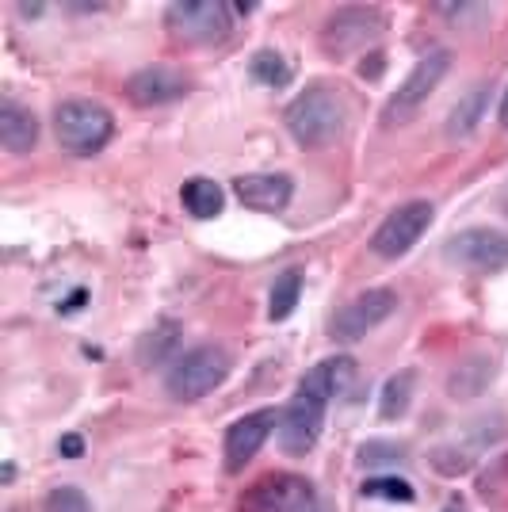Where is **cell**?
I'll return each instance as SVG.
<instances>
[{
    "mask_svg": "<svg viewBox=\"0 0 508 512\" xmlns=\"http://www.w3.org/2000/svg\"><path fill=\"white\" fill-rule=\"evenodd\" d=\"M398 310V295L394 291H386V287H375V291H363V295H356L352 302H344L337 314H333V321H329V337L333 341H360V337H367L375 325H382V321L390 318Z\"/></svg>",
    "mask_w": 508,
    "mask_h": 512,
    "instance_id": "obj_7",
    "label": "cell"
},
{
    "mask_svg": "<svg viewBox=\"0 0 508 512\" xmlns=\"http://www.w3.org/2000/svg\"><path fill=\"white\" fill-rule=\"evenodd\" d=\"M444 512H466V505H463V501H447Z\"/></svg>",
    "mask_w": 508,
    "mask_h": 512,
    "instance_id": "obj_27",
    "label": "cell"
},
{
    "mask_svg": "<svg viewBox=\"0 0 508 512\" xmlns=\"http://www.w3.org/2000/svg\"><path fill=\"white\" fill-rule=\"evenodd\" d=\"M325 406L321 398H310V394H298L291 406L279 413V448L287 455H306V451L318 444L321 425H325Z\"/></svg>",
    "mask_w": 508,
    "mask_h": 512,
    "instance_id": "obj_10",
    "label": "cell"
},
{
    "mask_svg": "<svg viewBox=\"0 0 508 512\" xmlns=\"http://www.w3.org/2000/svg\"><path fill=\"white\" fill-rule=\"evenodd\" d=\"M363 463H394V459H402V448L398 444H382V440H371V444H363L360 448Z\"/></svg>",
    "mask_w": 508,
    "mask_h": 512,
    "instance_id": "obj_25",
    "label": "cell"
},
{
    "mask_svg": "<svg viewBox=\"0 0 508 512\" xmlns=\"http://www.w3.org/2000/svg\"><path fill=\"white\" fill-rule=\"evenodd\" d=\"M447 69H451V54H447V50H432V54H424L421 62L409 69V77H405L402 88L394 92V100L386 104V123H405L409 115H417L424 100L440 88Z\"/></svg>",
    "mask_w": 508,
    "mask_h": 512,
    "instance_id": "obj_9",
    "label": "cell"
},
{
    "mask_svg": "<svg viewBox=\"0 0 508 512\" xmlns=\"http://www.w3.org/2000/svg\"><path fill=\"white\" fill-rule=\"evenodd\" d=\"M287 130L298 146L306 150H321L344 130V100L337 88L329 85H310L306 92H298L287 104Z\"/></svg>",
    "mask_w": 508,
    "mask_h": 512,
    "instance_id": "obj_1",
    "label": "cell"
},
{
    "mask_svg": "<svg viewBox=\"0 0 508 512\" xmlns=\"http://www.w3.org/2000/svg\"><path fill=\"white\" fill-rule=\"evenodd\" d=\"M444 256L451 264H459L466 272H501L508 268V237L501 230H489V226H474V230H463L455 234L444 245Z\"/></svg>",
    "mask_w": 508,
    "mask_h": 512,
    "instance_id": "obj_8",
    "label": "cell"
},
{
    "mask_svg": "<svg viewBox=\"0 0 508 512\" xmlns=\"http://www.w3.org/2000/svg\"><path fill=\"white\" fill-rule=\"evenodd\" d=\"M54 134L58 146L73 157H92L111 142L115 134V119L104 104L96 100H65L54 111Z\"/></svg>",
    "mask_w": 508,
    "mask_h": 512,
    "instance_id": "obj_2",
    "label": "cell"
},
{
    "mask_svg": "<svg viewBox=\"0 0 508 512\" xmlns=\"http://www.w3.org/2000/svg\"><path fill=\"white\" fill-rule=\"evenodd\" d=\"M233 192L237 199L249 207V211H283L287 203H291V195H295V184H291V176H283V172H256V176H241L237 184H233Z\"/></svg>",
    "mask_w": 508,
    "mask_h": 512,
    "instance_id": "obj_14",
    "label": "cell"
},
{
    "mask_svg": "<svg viewBox=\"0 0 508 512\" xmlns=\"http://www.w3.org/2000/svg\"><path fill=\"white\" fill-rule=\"evenodd\" d=\"M253 77L268 88H283L291 85L295 65L287 62L283 54H276V50H260V54H253Z\"/></svg>",
    "mask_w": 508,
    "mask_h": 512,
    "instance_id": "obj_19",
    "label": "cell"
},
{
    "mask_svg": "<svg viewBox=\"0 0 508 512\" xmlns=\"http://www.w3.org/2000/svg\"><path fill=\"white\" fill-rule=\"evenodd\" d=\"M356 375V363L348 356H329V360L314 363L302 383H298V394H310V398H321V402H333L337 394H344V386L352 383Z\"/></svg>",
    "mask_w": 508,
    "mask_h": 512,
    "instance_id": "obj_15",
    "label": "cell"
},
{
    "mask_svg": "<svg viewBox=\"0 0 508 512\" xmlns=\"http://www.w3.org/2000/svg\"><path fill=\"white\" fill-rule=\"evenodd\" d=\"M314 486L298 474H264L241 493V512H310Z\"/></svg>",
    "mask_w": 508,
    "mask_h": 512,
    "instance_id": "obj_5",
    "label": "cell"
},
{
    "mask_svg": "<svg viewBox=\"0 0 508 512\" xmlns=\"http://www.w3.org/2000/svg\"><path fill=\"white\" fill-rule=\"evenodd\" d=\"M413 386H417V375H413V371H398L390 383L382 386L379 413L386 417V421L405 417V409H409V402H413Z\"/></svg>",
    "mask_w": 508,
    "mask_h": 512,
    "instance_id": "obj_18",
    "label": "cell"
},
{
    "mask_svg": "<svg viewBox=\"0 0 508 512\" xmlns=\"http://www.w3.org/2000/svg\"><path fill=\"white\" fill-rule=\"evenodd\" d=\"M226 375H230L226 348L199 344V348H191V352H184L180 360L172 363V371L165 375V386H169V394L176 402H195V398L211 394L214 386L226 383Z\"/></svg>",
    "mask_w": 508,
    "mask_h": 512,
    "instance_id": "obj_3",
    "label": "cell"
},
{
    "mask_svg": "<svg viewBox=\"0 0 508 512\" xmlns=\"http://www.w3.org/2000/svg\"><path fill=\"white\" fill-rule=\"evenodd\" d=\"M298 295H302V272H283L272 287V302H268V318L283 321L295 314Z\"/></svg>",
    "mask_w": 508,
    "mask_h": 512,
    "instance_id": "obj_21",
    "label": "cell"
},
{
    "mask_svg": "<svg viewBox=\"0 0 508 512\" xmlns=\"http://www.w3.org/2000/svg\"><path fill=\"white\" fill-rule=\"evenodd\" d=\"M279 428V413L276 409H256V413H245L241 421H233L226 428V470H241L256 451L264 448V440Z\"/></svg>",
    "mask_w": 508,
    "mask_h": 512,
    "instance_id": "obj_12",
    "label": "cell"
},
{
    "mask_svg": "<svg viewBox=\"0 0 508 512\" xmlns=\"http://www.w3.org/2000/svg\"><path fill=\"white\" fill-rule=\"evenodd\" d=\"M501 123L508 127V88H505V100H501Z\"/></svg>",
    "mask_w": 508,
    "mask_h": 512,
    "instance_id": "obj_28",
    "label": "cell"
},
{
    "mask_svg": "<svg viewBox=\"0 0 508 512\" xmlns=\"http://www.w3.org/2000/svg\"><path fill=\"white\" fill-rule=\"evenodd\" d=\"M233 4L222 0H180L169 8V27L184 43H218L230 35Z\"/></svg>",
    "mask_w": 508,
    "mask_h": 512,
    "instance_id": "obj_6",
    "label": "cell"
},
{
    "mask_svg": "<svg viewBox=\"0 0 508 512\" xmlns=\"http://www.w3.org/2000/svg\"><path fill=\"white\" fill-rule=\"evenodd\" d=\"M382 27H386V20H382L379 8H344L329 20L321 43L329 54H348V50H360L375 35H382Z\"/></svg>",
    "mask_w": 508,
    "mask_h": 512,
    "instance_id": "obj_11",
    "label": "cell"
},
{
    "mask_svg": "<svg viewBox=\"0 0 508 512\" xmlns=\"http://www.w3.org/2000/svg\"><path fill=\"white\" fill-rule=\"evenodd\" d=\"M188 92V77L172 65H149L142 73H134L127 81V96L142 107H157V104H172Z\"/></svg>",
    "mask_w": 508,
    "mask_h": 512,
    "instance_id": "obj_13",
    "label": "cell"
},
{
    "mask_svg": "<svg viewBox=\"0 0 508 512\" xmlns=\"http://www.w3.org/2000/svg\"><path fill=\"white\" fill-rule=\"evenodd\" d=\"M58 451H62L65 459H81V455H85V440H81L77 432H69V436L58 440Z\"/></svg>",
    "mask_w": 508,
    "mask_h": 512,
    "instance_id": "obj_26",
    "label": "cell"
},
{
    "mask_svg": "<svg viewBox=\"0 0 508 512\" xmlns=\"http://www.w3.org/2000/svg\"><path fill=\"white\" fill-rule=\"evenodd\" d=\"M486 115V88H470V96L459 100V107L451 111V123H447V134L451 138H463L478 127V119Z\"/></svg>",
    "mask_w": 508,
    "mask_h": 512,
    "instance_id": "obj_20",
    "label": "cell"
},
{
    "mask_svg": "<svg viewBox=\"0 0 508 512\" xmlns=\"http://www.w3.org/2000/svg\"><path fill=\"white\" fill-rule=\"evenodd\" d=\"M39 142V119L20 104L0 107V146L8 153H27Z\"/></svg>",
    "mask_w": 508,
    "mask_h": 512,
    "instance_id": "obj_16",
    "label": "cell"
},
{
    "mask_svg": "<svg viewBox=\"0 0 508 512\" xmlns=\"http://www.w3.org/2000/svg\"><path fill=\"white\" fill-rule=\"evenodd\" d=\"M180 344V325H172V321H165V325H157L153 333H149L146 341H142V348H138V356H142V363H161L169 360V352Z\"/></svg>",
    "mask_w": 508,
    "mask_h": 512,
    "instance_id": "obj_22",
    "label": "cell"
},
{
    "mask_svg": "<svg viewBox=\"0 0 508 512\" xmlns=\"http://www.w3.org/2000/svg\"><path fill=\"white\" fill-rule=\"evenodd\" d=\"M363 497H382V501H413V486L405 482V478H367L363 482Z\"/></svg>",
    "mask_w": 508,
    "mask_h": 512,
    "instance_id": "obj_23",
    "label": "cell"
},
{
    "mask_svg": "<svg viewBox=\"0 0 508 512\" xmlns=\"http://www.w3.org/2000/svg\"><path fill=\"white\" fill-rule=\"evenodd\" d=\"M180 195H184V207L195 218H214V214H222V207H226V192L214 180H207V176H191Z\"/></svg>",
    "mask_w": 508,
    "mask_h": 512,
    "instance_id": "obj_17",
    "label": "cell"
},
{
    "mask_svg": "<svg viewBox=\"0 0 508 512\" xmlns=\"http://www.w3.org/2000/svg\"><path fill=\"white\" fill-rule=\"evenodd\" d=\"M43 512H92V501L77 486H58L43 501Z\"/></svg>",
    "mask_w": 508,
    "mask_h": 512,
    "instance_id": "obj_24",
    "label": "cell"
},
{
    "mask_svg": "<svg viewBox=\"0 0 508 512\" xmlns=\"http://www.w3.org/2000/svg\"><path fill=\"white\" fill-rule=\"evenodd\" d=\"M436 218V207L428 199H413V203H402L398 211H390L382 218V226L371 237V249L382 256V260H398L405 256L417 241L424 237V230L432 226Z\"/></svg>",
    "mask_w": 508,
    "mask_h": 512,
    "instance_id": "obj_4",
    "label": "cell"
}]
</instances>
